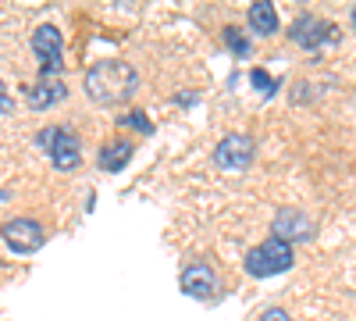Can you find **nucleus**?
<instances>
[{"label": "nucleus", "mask_w": 356, "mask_h": 321, "mask_svg": "<svg viewBox=\"0 0 356 321\" xmlns=\"http://www.w3.org/2000/svg\"><path fill=\"white\" fill-rule=\"evenodd\" d=\"M289 40L300 50H321L324 43H339V25L324 22L317 15H300L289 29Z\"/></svg>", "instance_id": "obj_4"}, {"label": "nucleus", "mask_w": 356, "mask_h": 321, "mask_svg": "<svg viewBox=\"0 0 356 321\" xmlns=\"http://www.w3.org/2000/svg\"><path fill=\"white\" fill-rule=\"evenodd\" d=\"M314 221H310V214H303L300 208H282L278 214H275V221H271V236H278V240H285V243H307V240H314Z\"/></svg>", "instance_id": "obj_8"}, {"label": "nucleus", "mask_w": 356, "mask_h": 321, "mask_svg": "<svg viewBox=\"0 0 356 321\" xmlns=\"http://www.w3.org/2000/svg\"><path fill=\"white\" fill-rule=\"evenodd\" d=\"M136 86H139L136 65L118 61V57H107V61L89 65L86 75H82L86 97L93 100V104H100V107H118V104H125V100L136 93Z\"/></svg>", "instance_id": "obj_1"}, {"label": "nucleus", "mask_w": 356, "mask_h": 321, "mask_svg": "<svg viewBox=\"0 0 356 321\" xmlns=\"http://www.w3.org/2000/svg\"><path fill=\"white\" fill-rule=\"evenodd\" d=\"M246 22L257 36H275L278 33V11L267 4V0H257V4H250L246 11Z\"/></svg>", "instance_id": "obj_12"}, {"label": "nucleus", "mask_w": 356, "mask_h": 321, "mask_svg": "<svg viewBox=\"0 0 356 321\" xmlns=\"http://www.w3.org/2000/svg\"><path fill=\"white\" fill-rule=\"evenodd\" d=\"M132 154H136L132 139H111V143H104V147H100L97 164H100V171L114 175V171H122V168L132 161Z\"/></svg>", "instance_id": "obj_10"}, {"label": "nucleus", "mask_w": 356, "mask_h": 321, "mask_svg": "<svg viewBox=\"0 0 356 321\" xmlns=\"http://www.w3.org/2000/svg\"><path fill=\"white\" fill-rule=\"evenodd\" d=\"M253 154H257V147H253V139L246 132H228V136L218 139V147H214V168H221V171H246L253 164Z\"/></svg>", "instance_id": "obj_5"}, {"label": "nucleus", "mask_w": 356, "mask_h": 321, "mask_svg": "<svg viewBox=\"0 0 356 321\" xmlns=\"http://www.w3.org/2000/svg\"><path fill=\"white\" fill-rule=\"evenodd\" d=\"M260 321H292V318H289V311H282V307H267V311L260 314Z\"/></svg>", "instance_id": "obj_17"}, {"label": "nucleus", "mask_w": 356, "mask_h": 321, "mask_svg": "<svg viewBox=\"0 0 356 321\" xmlns=\"http://www.w3.org/2000/svg\"><path fill=\"white\" fill-rule=\"evenodd\" d=\"M33 54L40 57V79H57L65 72V40L54 25H40L33 33Z\"/></svg>", "instance_id": "obj_3"}, {"label": "nucleus", "mask_w": 356, "mask_h": 321, "mask_svg": "<svg viewBox=\"0 0 356 321\" xmlns=\"http://www.w3.org/2000/svg\"><path fill=\"white\" fill-rule=\"evenodd\" d=\"M178 285H182L186 297H196V300H211L218 289H221V279L211 265H203V260H193L189 268H182L178 275Z\"/></svg>", "instance_id": "obj_7"}, {"label": "nucleus", "mask_w": 356, "mask_h": 321, "mask_svg": "<svg viewBox=\"0 0 356 321\" xmlns=\"http://www.w3.org/2000/svg\"><path fill=\"white\" fill-rule=\"evenodd\" d=\"M50 164L57 168V171H75L79 164H82V139L72 132V129H65V125H57V139H54V147H50Z\"/></svg>", "instance_id": "obj_9"}, {"label": "nucleus", "mask_w": 356, "mask_h": 321, "mask_svg": "<svg viewBox=\"0 0 356 321\" xmlns=\"http://www.w3.org/2000/svg\"><path fill=\"white\" fill-rule=\"evenodd\" d=\"M54 139H57V125H47V129H40V132H36V147H40L43 154H50Z\"/></svg>", "instance_id": "obj_16"}, {"label": "nucleus", "mask_w": 356, "mask_h": 321, "mask_svg": "<svg viewBox=\"0 0 356 321\" xmlns=\"http://www.w3.org/2000/svg\"><path fill=\"white\" fill-rule=\"evenodd\" d=\"M68 97V86L57 79H40L33 90H29V107L33 111H50L54 104H61Z\"/></svg>", "instance_id": "obj_11"}, {"label": "nucleus", "mask_w": 356, "mask_h": 321, "mask_svg": "<svg viewBox=\"0 0 356 321\" xmlns=\"http://www.w3.org/2000/svg\"><path fill=\"white\" fill-rule=\"evenodd\" d=\"M250 82L257 86L260 93H275V90H278V79H271L264 68H253V72H250Z\"/></svg>", "instance_id": "obj_15"}, {"label": "nucleus", "mask_w": 356, "mask_h": 321, "mask_svg": "<svg viewBox=\"0 0 356 321\" xmlns=\"http://www.w3.org/2000/svg\"><path fill=\"white\" fill-rule=\"evenodd\" d=\"M43 243H47V232H43V225L36 218H11V221H4V246L15 257L36 253Z\"/></svg>", "instance_id": "obj_6"}, {"label": "nucleus", "mask_w": 356, "mask_h": 321, "mask_svg": "<svg viewBox=\"0 0 356 321\" xmlns=\"http://www.w3.org/2000/svg\"><path fill=\"white\" fill-rule=\"evenodd\" d=\"M118 125H125V129H136L139 136H150V132H154V122L146 118L143 111H125L122 118H118Z\"/></svg>", "instance_id": "obj_14"}, {"label": "nucleus", "mask_w": 356, "mask_h": 321, "mask_svg": "<svg viewBox=\"0 0 356 321\" xmlns=\"http://www.w3.org/2000/svg\"><path fill=\"white\" fill-rule=\"evenodd\" d=\"M0 107H4V118H11V97L0 93Z\"/></svg>", "instance_id": "obj_18"}, {"label": "nucleus", "mask_w": 356, "mask_h": 321, "mask_svg": "<svg viewBox=\"0 0 356 321\" xmlns=\"http://www.w3.org/2000/svg\"><path fill=\"white\" fill-rule=\"evenodd\" d=\"M349 22H353V29H356V8H353V11H349Z\"/></svg>", "instance_id": "obj_19"}, {"label": "nucleus", "mask_w": 356, "mask_h": 321, "mask_svg": "<svg viewBox=\"0 0 356 321\" xmlns=\"http://www.w3.org/2000/svg\"><path fill=\"white\" fill-rule=\"evenodd\" d=\"M221 40H225V47H228L235 57H250V40L243 36V29L225 25V29H221Z\"/></svg>", "instance_id": "obj_13"}, {"label": "nucleus", "mask_w": 356, "mask_h": 321, "mask_svg": "<svg viewBox=\"0 0 356 321\" xmlns=\"http://www.w3.org/2000/svg\"><path fill=\"white\" fill-rule=\"evenodd\" d=\"M292 260H296L292 243H285V240H278V236H267L260 246H253V250L246 253L243 268H246L253 279H271V275L289 272V268H292Z\"/></svg>", "instance_id": "obj_2"}]
</instances>
